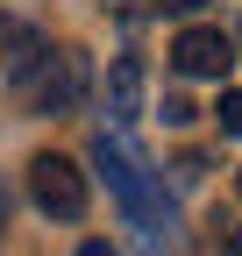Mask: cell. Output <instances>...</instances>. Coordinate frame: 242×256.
Instances as JSON below:
<instances>
[{
    "label": "cell",
    "instance_id": "1",
    "mask_svg": "<svg viewBox=\"0 0 242 256\" xmlns=\"http://www.w3.org/2000/svg\"><path fill=\"white\" fill-rule=\"evenodd\" d=\"M93 164H100V178H107V192L121 200V214L142 228V242L150 249H171L178 242V214H171V200H164V178L142 164V156L128 150V136H114V128H100L93 136Z\"/></svg>",
    "mask_w": 242,
    "mask_h": 256
},
{
    "label": "cell",
    "instance_id": "2",
    "mask_svg": "<svg viewBox=\"0 0 242 256\" xmlns=\"http://www.w3.org/2000/svg\"><path fill=\"white\" fill-rule=\"evenodd\" d=\"M28 200H36L50 220H78L93 192H86V171L72 164V156H36V164H28Z\"/></svg>",
    "mask_w": 242,
    "mask_h": 256
},
{
    "label": "cell",
    "instance_id": "3",
    "mask_svg": "<svg viewBox=\"0 0 242 256\" xmlns=\"http://www.w3.org/2000/svg\"><path fill=\"white\" fill-rule=\"evenodd\" d=\"M86 86H93L86 57H78V50H57V57L43 64V78H36V107H43V114H72V107L86 100Z\"/></svg>",
    "mask_w": 242,
    "mask_h": 256
},
{
    "label": "cell",
    "instance_id": "4",
    "mask_svg": "<svg viewBox=\"0 0 242 256\" xmlns=\"http://www.w3.org/2000/svg\"><path fill=\"white\" fill-rule=\"evenodd\" d=\"M171 64L186 78H221L228 64H235V43L221 36V28H186V36L171 43Z\"/></svg>",
    "mask_w": 242,
    "mask_h": 256
},
{
    "label": "cell",
    "instance_id": "5",
    "mask_svg": "<svg viewBox=\"0 0 242 256\" xmlns=\"http://www.w3.org/2000/svg\"><path fill=\"white\" fill-rule=\"evenodd\" d=\"M142 57H114L107 64V92H100V100H107V121H136L142 114Z\"/></svg>",
    "mask_w": 242,
    "mask_h": 256
},
{
    "label": "cell",
    "instance_id": "6",
    "mask_svg": "<svg viewBox=\"0 0 242 256\" xmlns=\"http://www.w3.org/2000/svg\"><path fill=\"white\" fill-rule=\"evenodd\" d=\"M214 121H221V136H242V92H221Z\"/></svg>",
    "mask_w": 242,
    "mask_h": 256
},
{
    "label": "cell",
    "instance_id": "7",
    "mask_svg": "<svg viewBox=\"0 0 242 256\" xmlns=\"http://www.w3.org/2000/svg\"><path fill=\"white\" fill-rule=\"evenodd\" d=\"M157 8H164V14H178V22H186V14H200V8H206V0H157Z\"/></svg>",
    "mask_w": 242,
    "mask_h": 256
},
{
    "label": "cell",
    "instance_id": "8",
    "mask_svg": "<svg viewBox=\"0 0 242 256\" xmlns=\"http://www.w3.org/2000/svg\"><path fill=\"white\" fill-rule=\"evenodd\" d=\"M235 192H242V178H235Z\"/></svg>",
    "mask_w": 242,
    "mask_h": 256
}]
</instances>
